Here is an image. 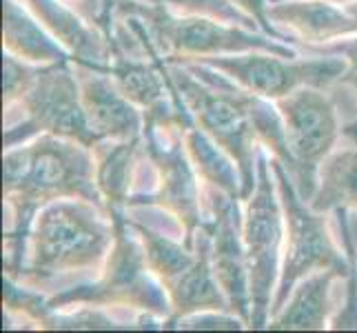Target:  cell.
<instances>
[{
    "label": "cell",
    "mask_w": 357,
    "mask_h": 333,
    "mask_svg": "<svg viewBox=\"0 0 357 333\" xmlns=\"http://www.w3.org/2000/svg\"><path fill=\"white\" fill-rule=\"evenodd\" d=\"M165 69L193 120L236 160L242 176V202L255 189L260 145L289 169L291 178L295 176L284 122L273 101L240 87L222 71L195 60H165Z\"/></svg>",
    "instance_id": "cell-1"
},
{
    "label": "cell",
    "mask_w": 357,
    "mask_h": 333,
    "mask_svg": "<svg viewBox=\"0 0 357 333\" xmlns=\"http://www.w3.org/2000/svg\"><path fill=\"white\" fill-rule=\"evenodd\" d=\"M3 171L7 276H18L22 269L31 222L45 205L78 198L107 212L96 182L93 151L82 142L54 133H40L27 142L5 149Z\"/></svg>",
    "instance_id": "cell-2"
},
{
    "label": "cell",
    "mask_w": 357,
    "mask_h": 333,
    "mask_svg": "<svg viewBox=\"0 0 357 333\" xmlns=\"http://www.w3.org/2000/svg\"><path fill=\"white\" fill-rule=\"evenodd\" d=\"M116 227L93 202L65 198L36 214L18 282L40 291H65L98 278L114 246ZM52 293V295H54Z\"/></svg>",
    "instance_id": "cell-3"
},
{
    "label": "cell",
    "mask_w": 357,
    "mask_h": 333,
    "mask_svg": "<svg viewBox=\"0 0 357 333\" xmlns=\"http://www.w3.org/2000/svg\"><path fill=\"white\" fill-rule=\"evenodd\" d=\"M129 207L162 209L182 225L184 242L193 244V233L204 220V205L200 176L184 147L180 122L144 118L142 156Z\"/></svg>",
    "instance_id": "cell-4"
},
{
    "label": "cell",
    "mask_w": 357,
    "mask_h": 333,
    "mask_svg": "<svg viewBox=\"0 0 357 333\" xmlns=\"http://www.w3.org/2000/svg\"><path fill=\"white\" fill-rule=\"evenodd\" d=\"M112 220L116 238L98 278L49 295V306L52 311H63L71 306H107V309L114 306V309L151 313L167 323L174 313V306L162 282L146 265L138 233L129 225L125 212H114Z\"/></svg>",
    "instance_id": "cell-5"
},
{
    "label": "cell",
    "mask_w": 357,
    "mask_h": 333,
    "mask_svg": "<svg viewBox=\"0 0 357 333\" xmlns=\"http://www.w3.org/2000/svg\"><path fill=\"white\" fill-rule=\"evenodd\" d=\"M116 9L129 11L140 18L158 56L169 63L246 52H268L287 58L300 56V49L280 43L266 34L236 27V24H227L206 16H180L160 0L158 3L116 0Z\"/></svg>",
    "instance_id": "cell-6"
},
{
    "label": "cell",
    "mask_w": 357,
    "mask_h": 333,
    "mask_svg": "<svg viewBox=\"0 0 357 333\" xmlns=\"http://www.w3.org/2000/svg\"><path fill=\"white\" fill-rule=\"evenodd\" d=\"M40 133L93 147L98 140L82 107L73 58L40 65L38 76L14 105L5 107V149Z\"/></svg>",
    "instance_id": "cell-7"
},
{
    "label": "cell",
    "mask_w": 357,
    "mask_h": 333,
    "mask_svg": "<svg viewBox=\"0 0 357 333\" xmlns=\"http://www.w3.org/2000/svg\"><path fill=\"white\" fill-rule=\"evenodd\" d=\"M271 169L278 182L282 212H284V251H282V271L268 320L287 304L291 291L302 278L322 269L337 271L347 278L351 271V260L344 246L340 249L335 244L326 214L311 209V205L295 189L289 169L278 158H271Z\"/></svg>",
    "instance_id": "cell-8"
},
{
    "label": "cell",
    "mask_w": 357,
    "mask_h": 333,
    "mask_svg": "<svg viewBox=\"0 0 357 333\" xmlns=\"http://www.w3.org/2000/svg\"><path fill=\"white\" fill-rule=\"evenodd\" d=\"M268 149H257V182L249 198L244 200L242 231L246 267L251 287V323L249 329H266L275 287L282 271L284 251V212H282L275 176L271 178Z\"/></svg>",
    "instance_id": "cell-9"
},
{
    "label": "cell",
    "mask_w": 357,
    "mask_h": 333,
    "mask_svg": "<svg viewBox=\"0 0 357 333\" xmlns=\"http://www.w3.org/2000/svg\"><path fill=\"white\" fill-rule=\"evenodd\" d=\"M284 122L289 151L295 160L293 184L309 202L317 189V169L344 135V120L328 89L300 87L275 101Z\"/></svg>",
    "instance_id": "cell-10"
},
{
    "label": "cell",
    "mask_w": 357,
    "mask_h": 333,
    "mask_svg": "<svg viewBox=\"0 0 357 333\" xmlns=\"http://www.w3.org/2000/svg\"><path fill=\"white\" fill-rule=\"evenodd\" d=\"M182 63V60H180ZM211 69L222 71L240 87L249 89L266 101H280L300 87H319L328 89L344 69L347 60L342 56H278L268 52H246L229 56H206L198 58Z\"/></svg>",
    "instance_id": "cell-11"
},
{
    "label": "cell",
    "mask_w": 357,
    "mask_h": 333,
    "mask_svg": "<svg viewBox=\"0 0 357 333\" xmlns=\"http://www.w3.org/2000/svg\"><path fill=\"white\" fill-rule=\"evenodd\" d=\"M240 198L225 193L213 184L202 182V225L211 233V265L222 287L231 311L242 318L246 327L251 323V287L249 267H246L244 231Z\"/></svg>",
    "instance_id": "cell-12"
},
{
    "label": "cell",
    "mask_w": 357,
    "mask_h": 333,
    "mask_svg": "<svg viewBox=\"0 0 357 333\" xmlns=\"http://www.w3.org/2000/svg\"><path fill=\"white\" fill-rule=\"evenodd\" d=\"M73 67L80 84L82 107L98 138L131 140L142 135L144 111L118 89V84L105 69L76 63V60Z\"/></svg>",
    "instance_id": "cell-13"
},
{
    "label": "cell",
    "mask_w": 357,
    "mask_h": 333,
    "mask_svg": "<svg viewBox=\"0 0 357 333\" xmlns=\"http://www.w3.org/2000/svg\"><path fill=\"white\" fill-rule=\"evenodd\" d=\"M268 18L295 43H331L357 36V20L331 0H278L268 5Z\"/></svg>",
    "instance_id": "cell-14"
},
{
    "label": "cell",
    "mask_w": 357,
    "mask_h": 333,
    "mask_svg": "<svg viewBox=\"0 0 357 333\" xmlns=\"http://www.w3.org/2000/svg\"><path fill=\"white\" fill-rule=\"evenodd\" d=\"M20 3L45 24L56 40L69 49L76 63L107 71L112 60V43L100 29L91 27L63 0H20Z\"/></svg>",
    "instance_id": "cell-15"
},
{
    "label": "cell",
    "mask_w": 357,
    "mask_h": 333,
    "mask_svg": "<svg viewBox=\"0 0 357 333\" xmlns=\"http://www.w3.org/2000/svg\"><path fill=\"white\" fill-rule=\"evenodd\" d=\"M347 280L337 271L322 269L302 278L287 304L268 320L271 331H324L337 306L333 304V282Z\"/></svg>",
    "instance_id": "cell-16"
},
{
    "label": "cell",
    "mask_w": 357,
    "mask_h": 333,
    "mask_svg": "<svg viewBox=\"0 0 357 333\" xmlns=\"http://www.w3.org/2000/svg\"><path fill=\"white\" fill-rule=\"evenodd\" d=\"M91 151L96 160V182L109 216L114 212H125L142 156V135L131 140H98Z\"/></svg>",
    "instance_id": "cell-17"
},
{
    "label": "cell",
    "mask_w": 357,
    "mask_h": 333,
    "mask_svg": "<svg viewBox=\"0 0 357 333\" xmlns=\"http://www.w3.org/2000/svg\"><path fill=\"white\" fill-rule=\"evenodd\" d=\"M3 43L5 52L27 60L31 65H49L73 58L69 49L47 31L45 24L20 0H5L3 7Z\"/></svg>",
    "instance_id": "cell-18"
},
{
    "label": "cell",
    "mask_w": 357,
    "mask_h": 333,
    "mask_svg": "<svg viewBox=\"0 0 357 333\" xmlns=\"http://www.w3.org/2000/svg\"><path fill=\"white\" fill-rule=\"evenodd\" d=\"M127 220L144 246V258L151 274L162 282L165 289L174 287L198 262V246H195V242L187 244L176 233L160 231L146 220H138L133 216H127Z\"/></svg>",
    "instance_id": "cell-19"
},
{
    "label": "cell",
    "mask_w": 357,
    "mask_h": 333,
    "mask_svg": "<svg viewBox=\"0 0 357 333\" xmlns=\"http://www.w3.org/2000/svg\"><path fill=\"white\" fill-rule=\"evenodd\" d=\"M311 209L331 214L335 209H357V145L333 149L317 169V189Z\"/></svg>",
    "instance_id": "cell-20"
},
{
    "label": "cell",
    "mask_w": 357,
    "mask_h": 333,
    "mask_svg": "<svg viewBox=\"0 0 357 333\" xmlns=\"http://www.w3.org/2000/svg\"><path fill=\"white\" fill-rule=\"evenodd\" d=\"M182 140L200 180L222 189L225 193L233 195V198L242 200V176H240L236 160H233L198 122L191 120L182 127Z\"/></svg>",
    "instance_id": "cell-21"
},
{
    "label": "cell",
    "mask_w": 357,
    "mask_h": 333,
    "mask_svg": "<svg viewBox=\"0 0 357 333\" xmlns=\"http://www.w3.org/2000/svg\"><path fill=\"white\" fill-rule=\"evenodd\" d=\"M295 49H300L306 56H342L347 60V69L328 87V94L335 98V103L342 111L344 135L353 145H357V36L337 38L331 43H317V45L298 43Z\"/></svg>",
    "instance_id": "cell-22"
},
{
    "label": "cell",
    "mask_w": 357,
    "mask_h": 333,
    "mask_svg": "<svg viewBox=\"0 0 357 333\" xmlns=\"http://www.w3.org/2000/svg\"><path fill=\"white\" fill-rule=\"evenodd\" d=\"M160 3H165L180 16H206L227 24H236V27L260 31L257 22L233 5V0H160Z\"/></svg>",
    "instance_id": "cell-23"
},
{
    "label": "cell",
    "mask_w": 357,
    "mask_h": 333,
    "mask_svg": "<svg viewBox=\"0 0 357 333\" xmlns=\"http://www.w3.org/2000/svg\"><path fill=\"white\" fill-rule=\"evenodd\" d=\"M40 65H31L27 60H20L18 56L5 52V96L3 105H14L18 98L31 87V82L38 76Z\"/></svg>",
    "instance_id": "cell-24"
},
{
    "label": "cell",
    "mask_w": 357,
    "mask_h": 333,
    "mask_svg": "<svg viewBox=\"0 0 357 333\" xmlns=\"http://www.w3.org/2000/svg\"><path fill=\"white\" fill-rule=\"evenodd\" d=\"M233 5H236L240 11H244L246 16H251L255 22H257V27L262 29V34L271 36V38H275L280 43H287V45H293L295 38L291 34H284L282 29H278L273 20L268 18V0H233Z\"/></svg>",
    "instance_id": "cell-25"
},
{
    "label": "cell",
    "mask_w": 357,
    "mask_h": 333,
    "mask_svg": "<svg viewBox=\"0 0 357 333\" xmlns=\"http://www.w3.org/2000/svg\"><path fill=\"white\" fill-rule=\"evenodd\" d=\"M246 323L242 318L222 311H202L187 318H180L174 329H244Z\"/></svg>",
    "instance_id": "cell-26"
},
{
    "label": "cell",
    "mask_w": 357,
    "mask_h": 333,
    "mask_svg": "<svg viewBox=\"0 0 357 333\" xmlns=\"http://www.w3.org/2000/svg\"><path fill=\"white\" fill-rule=\"evenodd\" d=\"M344 9H347L349 11V14L357 20V0H353V3H347V5H342Z\"/></svg>",
    "instance_id": "cell-27"
},
{
    "label": "cell",
    "mask_w": 357,
    "mask_h": 333,
    "mask_svg": "<svg viewBox=\"0 0 357 333\" xmlns=\"http://www.w3.org/2000/svg\"><path fill=\"white\" fill-rule=\"evenodd\" d=\"M268 3H278V0H268ZM331 3H335V5H347V3H353V0H331Z\"/></svg>",
    "instance_id": "cell-28"
},
{
    "label": "cell",
    "mask_w": 357,
    "mask_h": 333,
    "mask_svg": "<svg viewBox=\"0 0 357 333\" xmlns=\"http://www.w3.org/2000/svg\"><path fill=\"white\" fill-rule=\"evenodd\" d=\"M355 253H357V244H355Z\"/></svg>",
    "instance_id": "cell-29"
},
{
    "label": "cell",
    "mask_w": 357,
    "mask_h": 333,
    "mask_svg": "<svg viewBox=\"0 0 357 333\" xmlns=\"http://www.w3.org/2000/svg\"><path fill=\"white\" fill-rule=\"evenodd\" d=\"M151 3H158V0H151Z\"/></svg>",
    "instance_id": "cell-30"
}]
</instances>
